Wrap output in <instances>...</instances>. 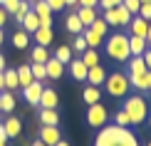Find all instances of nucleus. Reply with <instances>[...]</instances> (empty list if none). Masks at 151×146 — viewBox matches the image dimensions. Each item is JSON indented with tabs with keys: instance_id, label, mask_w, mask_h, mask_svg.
<instances>
[{
	"instance_id": "nucleus-1",
	"label": "nucleus",
	"mask_w": 151,
	"mask_h": 146,
	"mask_svg": "<svg viewBox=\"0 0 151 146\" xmlns=\"http://www.w3.org/2000/svg\"><path fill=\"white\" fill-rule=\"evenodd\" d=\"M94 146H139V141H136L134 131H129L127 126L104 124L94 139Z\"/></svg>"
},
{
	"instance_id": "nucleus-2",
	"label": "nucleus",
	"mask_w": 151,
	"mask_h": 146,
	"mask_svg": "<svg viewBox=\"0 0 151 146\" xmlns=\"http://www.w3.org/2000/svg\"><path fill=\"white\" fill-rule=\"evenodd\" d=\"M124 111H127L131 126H139V124L146 122V117H149V104H146L144 97H127V101H124Z\"/></svg>"
},
{
	"instance_id": "nucleus-3",
	"label": "nucleus",
	"mask_w": 151,
	"mask_h": 146,
	"mask_svg": "<svg viewBox=\"0 0 151 146\" xmlns=\"http://www.w3.org/2000/svg\"><path fill=\"white\" fill-rule=\"evenodd\" d=\"M106 55L111 57V60H116V62H127L131 52H129V35H122V32H116V35H111L109 40H106Z\"/></svg>"
},
{
	"instance_id": "nucleus-4",
	"label": "nucleus",
	"mask_w": 151,
	"mask_h": 146,
	"mask_svg": "<svg viewBox=\"0 0 151 146\" xmlns=\"http://www.w3.org/2000/svg\"><path fill=\"white\" fill-rule=\"evenodd\" d=\"M129 77L124 72H111V74H106V79H104V89L106 94H111V97H124V94L129 92Z\"/></svg>"
},
{
	"instance_id": "nucleus-5",
	"label": "nucleus",
	"mask_w": 151,
	"mask_h": 146,
	"mask_svg": "<svg viewBox=\"0 0 151 146\" xmlns=\"http://www.w3.org/2000/svg\"><path fill=\"white\" fill-rule=\"evenodd\" d=\"M131 12L124 8V5H116V8H109V10H102V20L106 25H119V27H124V25L131 22Z\"/></svg>"
},
{
	"instance_id": "nucleus-6",
	"label": "nucleus",
	"mask_w": 151,
	"mask_h": 146,
	"mask_svg": "<svg viewBox=\"0 0 151 146\" xmlns=\"http://www.w3.org/2000/svg\"><path fill=\"white\" fill-rule=\"evenodd\" d=\"M87 124L92 126V129H102L106 124V106L102 101H97V104H89V109H87Z\"/></svg>"
},
{
	"instance_id": "nucleus-7",
	"label": "nucleus",
	"mask_w": 151,
	"mask_h": 146,
	"mask_svg": "<svg viewBox=\"0 0 151 146\" xmlns=\"http://www.w3.org/2000/svg\"><path fill=\"white\" fill-rule=\"evenodd\" d=\"M57 104H60L57 89H52V87H42V94H40L37 106H40V109H57Z\"/></svg>"
},
{
	"instance_id": "nucleus-8",
	"label": "nucleus",
	"mask_w": 151,
	"mask_h": 146,
	"mask_svg": "<svg viewBox=\"0 0 151 146\" xmlns=\"http://www.w3.org/2000/svg\"><path fill=\"white\" fill-rule=\"evenodd\" d=\"M104 79H106V69H104L102 65H94V67L87 69V79H84V82H89L92 87H102Z\"/></svg>"
},
{
	"instance_id": "nucleus-9",
	"label": "nucleus",
	"mask_w": 151,
	"mask_h": 146,
	"mask_svg": "<svg viewBox=\"0 0 151 146\" xmlns=\"http://www.w3.org/2000/svg\"><path fill=\"white\" fill-rule=\"evenodd\" d=\"M62 139V134H60V126H45L42 124V131H40V141L42 144H47V146H55Z\"/></svg>"
},
{
	"instance_id": "nucleus-10",
	"label": "nucleus",
	"mask_w": 151,
	"mask_h": 146,
	"mask_svg": "<svg viewBox=\"0 0 151 146\" xmlns=\"http://www.w3.org/2000/svg\"><path fill=\"white\" fill-rule=\"evenodd\" d=\"M127 77H129L131 87H136L139 92H149V69L146 72H131V74H127Z\"/></svg>"
},
{
	"instance_id": "nucleus-11",
	"label": "nucleus",
	"mask_w": 151,
	"mask_h": 146,
	"mask_svg": "<svg viewBox=\"0 0 151 146\" xmlns=\"http://www.w3.org/2000/svg\"><path fill=\"white\" fill-rule=\"evenodd\" d=\"M3 129H5V134H8V139H15V136L22 134V122L17 117H8L3 122Z\"/></svg>"
},
{
	"instance_id": "nucleus-12",
	"label": "nucleus",
	"mask_w": 151,
	"mask_h": 146,
	"mask_svg": "<svg viewBox=\"0 0 151 146\" xmlns=\"http://www.w3.org/2000/svg\"><path fill=\"white\" fill-rule=\"evenodd\" d=\"M67 65H70V74H72V79H77V82H84V79H87V69H89V67H87L82 60H70Z\"/></svg>"
},
{
	"instance_id": "nucleus-13",
	"label": "nucleus",
	"mask_w": 151,
	"mask_h": 146,
	"mask_svg": "<svg viewBox=\"0 0 151 146\" xmlns=\"http://www.w3.org/2000/svg\"><path fill=\"white\" fill-rule=\"evenodd\" d=\"M129 30H131V35H136V37H144V40H146V30H149V20H144V17H139V15H134V17H131V22H129Z\"/></svg>"
},
{
	"instance_id": "nucleus-14",
	"label": "nucleus",
	"mask_w": 151,
	"mask_h": 146,
	"mask_svg": "<svg viewBox=\"0 0 151 146\" xmlns=\"http://www.w3.org/2000/svg\"><path fill=\"white\" fill-rule=\"evenodd\" d=\"M22 92H25V99L30 101V104H37L40 101V94H42V82H30L27 87H22Z\"/></svg>"
},
{
	"instance_id": "nucleus-15",
	"label": "nucleus",
	"mask_w": 151,
	"mask_h": 146,
	"mask_svg": "<svg viewBox=\"0 0 151 146\" xmlns=\"http://www.w3.org/2000/svg\"><path fill=\"white\" fill-rule=\"evenodd\" d=\"M77 17H79V22H82V27H89V25L94 22V17H97V8H82V5H77Z\"/></svg>"
},
{
	"instance_id": "nucleus-16",
	"label": "nucleus",
	"mask_w": 151,
	"mask_h": 146,
	"mask_svg": "<svg viewBox=\"0 0 151 146\" xmlns=\"http://www.w3.org/2000/svg\"><path fill=\"white\" fill-rule=\"evenodd\" d=\"M45 72H47V79H62V62L50 57L45 62Z\"/></svg>"
},
{
	"instance_id": "nucleus-17",
	"label": "nucleus",
	"mask_w": 151,
	"mask_h": 146,
	"mask_svg": "<svg viewBox=\"0 0 151 146\" xmlns=\"http://www.w3.org/2000/svg\"><path fill=\"white\" fill-rule=\"evenodd\" d=\"M32 37H35V42H37V45L47 47L50 42H52V37H55V32H52V27H37L35 32H32Z\"/></svg>"
},
{
	"instance_id": "nucleus-18",
	"label": "nucleus",
	"mask_w": 151,
	"mask_h": 146,
	"mask_svg": "<svg viewBox=\"0 0 151 146\" xmlns=\"http://www.w3.org/2000/svg\"><path fill=\"white\" fill-rule=\"evenodd\" d=\"M40 124H45V126H60L57 109H40Z\"/></svg>"
},
{
	"instance_id": "nucleus-19",
	"label": "nucleus",
	"mask_w": 151,
	"mask_h": 146,
	"mask_svg": "<svg viewBox=\"0 0 151 146\" xmlns=\"http://www.w3.org/2000/svg\"><path fill=\"white\" fill-rule=\"evenodd\" d=\"M82 101H84L87 106L89 104H97V101H102V89H99V87H87L84 92H82Z\"/></svg>"
},
{
	"instance_id": "nucleus-20",
	"label": "nucleus",
	"mask_w": 151,
	"mask_h": 146,
	"mask_svg": "<svg viewBox=\"0 0 151 146\" xmlns=\"http://www.w3.org/2000/svg\"><path fill=\"white\" fill-rule=\"evenodd\" d=\"M3 79H5V89H8V92H15L17 87H20V84H17V69H8V67H5L3 69Z\"/></svg>"
},
{
	"instance_id": "nucleus-21",
	"label": "nucleus",
	"mask_w": 151,
	"mask_h": 146,
	"mask_svg": "<svg viewBox=\"0 0 151 146\" xmlns=\"http://www.w3.org/2000/svg\"><path fill=\"white\" fill-rule=\"evenodd\" d=\"M82 37L87 40V47H92V50H97L99 45H102V35L94 32L92 27H84V30H82Z\"/></svg>"
},
{
	"instance_id": "nucleus-22",
	"label": "nucleus",
	"mask_w": 151,
	"mask_h": 146,
	"mask_svg": "<svg viewBox=\"0 0 151 146\" xmlns=\"http://www.w3.org/2000/svg\"><path fill=\"white\" fill-rule=\"evenodd\" d=\"M149 47V42L144 37H136V35H129V52L131 55H141L144 50Z\"/></svg>"
},
{
	"instance_id": "nucleus-23",
	"label": "nucleus",
	"mask_w": 151,
	"mask_h": 146,
	"mask_svg": "<svg viewBox=\"0 0 151 146\" xmlns=\"http://www.w3.org/2000/svg\"><path fill=\"white\" fill-rule=\"evenodd\" d=\"M20 25H22L25 32H35V30L40 27V20H37V15L30 10V12H25V17H22V22H20Z\"/></svg>"
},
{
	"instance_id": "nucleus-24",
	"label": "nucleus",
	"mask_w": 151,
	"mask_h": 146,
	"mask_svg": "<svg viewBox=\"0 0 151 146\" xmlns=\"http://www.w3.org/2000/svg\"><path fill=\"white\" fill-rule=\"evenodd\" d=\"M15 109V94L12 92H0V111H12Z\"/></svg>"
},
{
	"instance_id": "nucleus-25",
	"label": "nucleus",
	"mask_w": 151,
	"mask_h": 146,
	"mask_svg": "<svg viewBox=\"0 0 151 146\" xmlns=\"http://www.w3.org/2000/svg\"><path fill=\"white\" fill-rule=\"evenodd\" d=\"M30 82H35V79H32V72H30V65L17 67V84H20V87H27Z\"/></svg>"
},
{
	"instance_id": "nucleus-26",
	"label": "nucleus",
	"mask_w": 151,
	"mask_h": 146,
	"mask_svg": "<svg viewBox=\"0 0 151 146\" xmlns=\"http://www.w3.org/2000/svg\"><path fill=\"white\" fill-rule=\"evenodd\" d=\"M65 25H67V30L70 32H74V35H82V22H79V17H77V12H70L67 15V20H65Z\"/></svg>"
},
{
	"instance_id": "nucleus-27",
	"label": "nucleus",
	"mask_w": 151,
	"mask_h": 146,
	"mask_svg": "<svg viewBox=\"0 0 151 146\" xmlns=\"http://www.w3.org/2000/svg\"><path fill=\"white\" fill-rule=\"evenodd\" d=\"M79 60L84 62L87 67H94V65H99V52H97V50H92V47H87L84 52H82Z\"/></svg>"
},
{
	"instance_id": "nucleus-28",
	"label": "nucleus",
	"mask_w": 151,
	"mask_h": 146,
	"mask_svg": "<svg viewBox=\"0 0 151 146\" xmlns=\"http://www.w3.org/2000/svg\"><path fill=\"white\" fill-rule=\"evenodd\" d=\"M12 45H15L17 50H25V47L30 45V35L25 32V30H17V32L12 35Z\"/></svg>"
},
{
	"instance_id": "nucleus-29",
	"label": "nucleus",
	"mask_w": 151,
	"mask_h": 146,
	"mask_svg": "<svg viewBox=\"0 0 151 146\" xmlns=\"http://www.w3.org/2000/svg\"><path fill=\"white\" fill-rule=\"evenodd\" d=\"M127 62H129V74H131V72H146V65H144L141 55H131Z\"/></svg>"
},
{
	"instance_id": "nucleus-30",
	"label": "nucleus",
	"mask_w": 151,
	"mask_h": 146,
	"mask_svg": "<svg viewBox=\"0 0 151 146\" xmlns=\"http://www.w3.org/2000/svg\"><path fill=\"white\" fill-rule=\"evenodd\" d=\"M50 57H52V55H50V52H47V47H42V45H37V47L32 50V62H40V65H45Z\"/></svg>"
},
{
	"instance_id": "nucleus-31",
	"label": "nucleus",
	"mask_w": 151,
	"mask_h": 146,
	"mask_svg": "<svg viewBox=\"0 0 151 146\" xmlns=\"http://www.w3.org/2000/svg\"><path fill=\"white\" fill-rule=\"evenodd\" d=\"M55 60H60L62 65H67V62L72 60V47H67V45H62L55 50Z\"/></svg>"
},
{
	"instance_id": "nucleus-32",
	"label": "nucleus",
	"mask_w": 151,
	"mask_h": 146,
	"mask_svg": "<svg viewBox=\"0 0 151 146\" xmlns=\"http://www.w3.org/2000/svg\"><path fill=\"white\" fill-rule=\"evenodd\" d=\"M30 72H32V79H37V82H45L47 79L45 65H40V62H32V65H30Z\"/></svg>"
},
{
	"instance_id": "nucleus-33",
	"label": "nucleus",
	"mask_w": 151,
	"mask_h": 146,
	"mask_svg": "<svg viewBox=\"0 0 151 146\" xmlns=\"http://www.w3.org/2000/svg\"><path fill=\"white\" fill-rule=\"evenodd\" d=\"M89 27L94 30V32H99V35H102V37H104V32H106V30H109V25H106V22L102 20V17H99V15H97V17H94V22L89 25Z\"/></svg>"
},
{
	"instance_id": "nucleus-34",
	"label": "nucleus",
	"mask_w": 151,
	"mask_h": 146,
	"mask_svg": "<svg viewBox=\"0 0 151 146\" xmlns=\"http://www.w3.org/2000/svg\"><path fill=\"white\" fill-rule=\"evenodd\" d=\"M84 50H87V40L82 35H77L74 42H72V52H84Z\"/></svg>"
},
{
	"instance_id": "nucleus-35",
	"label": "nucleus",
	"mask_w": 151,
	"mask_h": 146,
	"mask_svg": "<svg viewBox=\"0 0 151 146\" xmlns=\"http://www.w3.org/2000/svg\"><path fill=\"white\" fill-rule=\"evenodd\" d=\"M114 124H116V126H131V124H129V117H127V111H124V109H119V111H116Z\"/></svg>"
},
{
	"instance_id": "nucleus-36",
	"label": "nucleus",
	"mask_w": 151,
	"mask_h": 146,
	"mask_svg": "<svg viewBox=\"0 0 151 146\" xmlns=\"http://www.w3.org/2000/svg\"><path fill=\"white\" fill-rule=\"evenodd\" d=\"M136 15L151 22V3H141V5H139V12H136Z\"/></svg>"
},
{
	"instance_id": "nucleus-37",
	"label": "nucleus",
	"mask_w": 151,
	"mask_h": 146,
	"mask_svg": "<svg viewBox=\"0 0 151 146\" xmlns=\"http://www.w3.org/2000/svg\"><path fill=\"white\" fill-rule=\"evenodd\" d=\"M122 5L131 12V15H136V12H139V5H141V3H139V0H122Z\"/></svg>"
},
{
	"instance_id": "nucleus-38",
	"label": "nucleus",
	"mask_w": 151,
	"mask_h": 146,
	"mask_svg": "<svg viewBox=\"0 0 151 146\" xmlns=\"http://www.w3.org/2000/svg\"><path fill=\"white\" fill-rule=\"evenodd\" d=\"M17 8H20V0H5V3H3V10L5 12H12V15L17 12Z\"/></svg>"
},
{
	"instance_id": "nucleus-39",
	"label": "nucleus",
	"mask_w": 151,
	"mask_h": 146,
	"mask_svg": "<svg viewBox=\"0 0 151 146\" xmlns=\"http://www.w3.org/2000/svg\"><path fill=\"white\" fill-rule=\"evenodd\" d=\"M45 3L50 5V10H52V12H60L62 8H65V0H45Z\"/></svg>"
},
{
	"instance_id": "nucleus-40",
	"label": "nucleus",
	"mask_w": 151,
	"mask_h": 146,
	"mask_svg": "<svg viewBox=\"0 0 151 146\" xmlns=\"http://www.w3.org/2000/svg\"><path fill=\"white\" fill-rule=\"evenodd\" d=\"M116 5H122V0H99V8H102V10L116 8Z\"/></svg>"
},
{
	"instance_id": "nucleus-41",
	"label": "nucleus",
	"mask_w": 151,
	"mask_h": 146,
	"mask_svg": "<svg viewBox=\"0 0 151 146\" xmlns=\"http://www.w3.org/2000/svg\"><path fill=\"white\" fill-rule=\"evenodd\" d=\"M141 60H144V65H146V69H151V47H146L141 52Z\"/></svg>"
},
{
	"instance_id": "nucleus-42",
	"label": "nucleus",
	"mask_w": 151,
	"mask_h": 146,
	"mask_svg": "<svg viewBox=\"0 0 151 146\" xmlns=\"http://www.w3.org/2000/svg\"><path fill=\"white\" fill-rule=\"evenodd\" d=\"M77 5H82V8H97L99 0H77Z\"/></svg>"
},
{
	"instance_id": "nucleus-43",
	"label": "nucleus",
	"mask_w": 151,
	"mask_h": 146,
	"mask_svg": "<svg viewBox=\"0 0 151 146\" xmlns=\"http://www.w3.org/2000/svg\"><path fill=\"white\" fill-rule=\"evenodd\" d=\"M5 22H8V12H5L3 5H0V27H5Z\"/></svg>"
},
{
	"instance_id": "nucleus-44",
	"label": "nucleus",
	"mask_w": 151,
	"mask_h": 146,
	"mask_svg": "<svg viewBox=\"0 0 151 146\" xmlns=\"http://www.w3.org/2000/svg\"><path fill=\"white\" fill-rule=\"evenodd\" d=\"M65 8H77V0H65Z\"/></svg>"
},
{
	"instance_id": "nucleus-45",
	"label": "nucleus",
	"mask_w": 151,
	"mask_h": 146,
	"mask_svg": "<svg viewBox=\"0 0 151 146\" xmlns=\"http://www.w3.org/2000/svg\"><path fill=\"white\" fill-rule=\"evenodd\" d=\"M146 42L151 45V22H149V30H146Z\"/></svg>"
},
{
	"instance_id": "nucleus-46",
	"label": "nucleus",
	"mask_w": 151,
	"mask_h": 146,
	"mask_svg": "<svg viewBox=\"0 0 151 146\" xmlns=\"http://www.w3.org/2000/svg\"><path fill=\"white\" fill-rule=\"evenodd\" d=\"M0 92H5V79H3V72H0Z\"/></svg>"
},
{
	"instance_id": "nucleus-47",
	"label": "nucleus",
	"mask_w": 151,
	"mask_h": 146,
	"mask_svg": "<svg viewBox=\"0 0 151 146\" xmlns=\"http://www.w3.org/2000/svg\"><path fill=\"white\" fill-rule=\"evenodd\" d=\"M5 69V57H3V52H0V72Z\"/></svg>"
},
{
	"instance_id": "nucleus-48",
	"label": "nucleus",
	"mask_w": 151,
	"mask_h": 146,
	"mask_svg": "<svg viewBox=\"0 0 151 146\" xmlns=\"http://www.w3.org/2000/svg\"><path fill=\"white\" fill-rule=\"evenodd\" d=\"M3 42H5V32H3V27H0V47H3Z\"/></svg>"
},
{
	"instance_id": "nucleus-49",
	"label": "nucleus",
	"mask_w": 151,
	"mask_h": 146,
	"mask_svg": "<svg viewBox=\"0 0 151 146\" xmlns=\"http://www.w3.org/2000/svg\"><path fill=\"white\" fill-rule=\"evenodd\" d=\"M0 146H8V139L5 136H0Z\"/></svg>"
},
{
	"instance_id": "nucleus-50",
	"label": "nucleus",
	"mask_w": 151,
	"mask_h": 146,
	"mask_svg": "<svg viewBox=\"0 0 151 146\" xmlns=\"http://www.w3.org/2000/svg\"><path fill=\"white\" fill-rule=\"evenodd\" d=\"M32 146H47V144H42L40 139H37V141H32Z\"/></svg>"
},
{
	"instance_id": "nucleus-51",
	"label": "nucleus",
	"mask_w": 151,
	"mask_h": 146,
	"mask_svg": "<svg viewBox=\"0 0 151 146\" xmlns=\"http://www.w3.org/2000/svg\"><path fill=\"white\" fill-rule=\"evenodd\" d=\"M55 146H70V144H67V141H62V139H60V141L55 144Z\"/></svg>"
},
{
	"instance_id": "nucleus-52",
	"label": "nucleus",
	"mask_w": 151,
	"mask_h": 146,
	"mask_svg": "<svg viewBox=\"0 0 151 146\" xmlns=\"http://www.w3.org/2000/svg\"><path fill=\"white\" fill-rule=\"evenodd\" d=\"M149 92H151V69H149Z\"/></svg>"
},
{
	"instance_id": "nucleus-53",
	"label": "nucleus",
	"mask_w": 151,
	"mask_h": 146,
	"mask_svg": "<svg viewBox=\"0 0 151 146\" xmlns=\"http://www.w3.org/2000/svg\"><path fill=\"white\" fill-rule=\"evenodd\" d=\"M139 3H151V0H139Z\"/></svg>"
},
{
	"instance_id": "nucleus-54",
	"label": "nucleus",
	"mask_w": 151,
	"mask_h": 146,
	"mask_svg": "<svg viewBox=\"0 0 151 146\" xmlns=\"http://www.w3.org/2000/svg\"><path fill=\"white\" fill-rule=\"evenodd\" d=\"M149 126H151V114H149Z\"/></svg>"
},
{
	"instance_id": "nucleus-55",
	"label": "nucleus",
	"mask_w": 151,
	"mask_h": 146,
	"mask_svg": "<svg viewBox=\"0 0 151 146\" xmlns=\"http://www.w3.org/2000/svg\"><path fill=\"white\" fill-rule=\"evenodd\" d=\"M3 3H5V0H0V5H3Z\"/></svg>"
},
{
	"instance_id": "nucleus-56",
	"label": "nucleus",
	"mask_w": 151,
	"mask_h": 146,
	"mask_svg": "<svg viewBox=\"0 0 151 146\" xmlns=\"http://www.w3.org/2000/svg\"><path fill=\"white\" fill-rule=\"evenodd\" d=\"M149 146H151V141H149Z\"/></svg>"
}]
</instances>
